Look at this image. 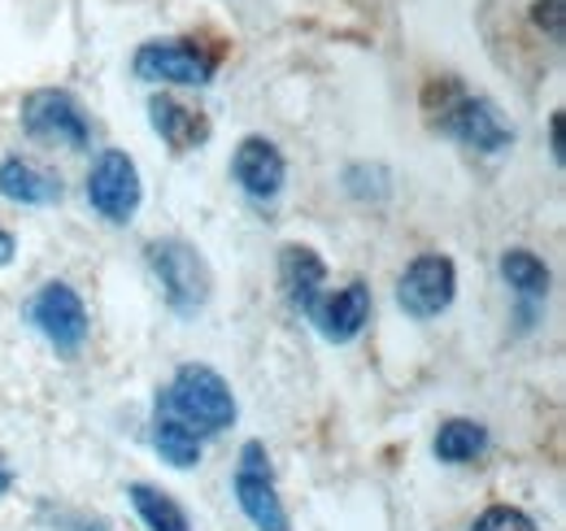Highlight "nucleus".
I'll return each instance as SVG.
<instances>
[{
    "instance_id": "nucleus-1",
    "label": "nucleus",
    "mask_w": 566,
    "mask_h": 531,
    "mask_svg": "<svg viewBox=\"0 0 566 531\" xmlns=\"http://www.w3.org/2000/svg\"><path fill=\"white\" fill-rule=\"evenodd\" d=\"M423 114L431 118L436 132H444L449 139H458L462 148L484 153V157H496V153L514 148V139H518L514 127H510V118L501 114V105H496L493 96L467 92L453 74L427 83Z\"/></svg>"
},
{
    "instance_id": "nucleus-2",
    "label": "nucleus",
    "mask_w": 566,
    "mask_h": 531,
    "mask_svg": "<svg viewBox=\"0 0 566 531\" xmlns=\"http://www.w3.org/2000/svg\"><path fill=\"white\" fill-rule=\"evenodd\" d=\"M144 262L153 270L161 301L175 319H197L213 296V270L197 244L184 236H157L144 244Z\"/></svg>"
},
{
    "instance_id": "nucleus-3",
    "label": "nucleus",
    "mask_w": 566,
    "mask_h": 531,
    "mask_svg": "<svg viewBox=\"0 0 566 531\" xmlns=\"http://www.w3.org/2000/svg\"><path fill=\"white\" fill-rule=\"evenodd\" d=\"M157 400L175 418H184L197 436H218V431L235 427V418H240V405H235L231 384L213 366H206V362H184L170 375V384L157 388Z\"/></svg>"
},
{
    "instance_id": "nucleus-4",
    "label": "nucleus",
    "mask_w": 566,
    "mask_h": 531,
    "mask_svg": "<svg viewBox=\"0 0 566 531\" xmlns=\"http://www.w3.org/2000/svg\"><path fill=\"white\" fill-rule=\"evenodd\" d=\"M22 319H27L31 332L49 340V348H53L57 357H74V353L87 344V335H92V314H87L83 296L74 292L66 279L40 283V288L27 296Z\"/></svg>"
},
{
    "instance_id": "nucleus-5",
    "label": "nucleus",
    "mask_w": 566,
    "mask_h": 531,
    "mask_svg": "<svg viewBox=\"0 0 566 531\" xmlns=\"http://www.w3.org/2000/svg\"><path fill=\"white\" fill-rule=\"evenodd\" d=\"M132 74L140 83H166V87H210L218 58L188 35H166V40H144L132 58Z\"/></svg>"
},
{
    "instance_id": "nucleus-6",
    "label": "nucleus",
    "mask_w": 566,
    "mask_h": 531,
    "mask_svg": "<svg viewBox=\"0 0 566 531\" xmlns=\"http://www.w3.org/2000/svg\"><path fill=\"white\" fill-rule=\"evenodd\" d=\"M235 506L240 514L253 523L258 531H292V519L283 510L280 483H275V466L262 440H244L240 458H235Z\"/></svg>"
},
{
    "instance_id": "nucleus-7",
    "label": "nucleus",
    "mask_w": 566,
    "mask_h": 531,
    "mask_svg": "<svg viewBox=\"0 0 566 531\" xmlns=\"http://www.w3.org/2000/svg\"><path fill=\"white\" fill-rule=\"evenodd\" d=\"M87 205L96 218L127 227L144 205V179L132 153L123 148H101L92 170H87Z\"/></svg>"
},
{
    "instance_id": "nucleus-8",
    "label": "nucleus",
    "mask_w": 566,
    "mask_h": 531,
    "mask_svg": "<svg viewBox=\"0 0 566 531\" xmlns=\"http://www.w3.org/2000/svg\"><path fill=\"white\" fill-rule=\"evenodd\" d=\"M18 123L31 139L62 144V148H87L92 144V118L83 101L66 87H35L18 105Z\"/></svg>"
},
{
    "instance_id": "nucleus-9",
    "label": "nucleus",
    "mask_w": 566,
    "mask_h": 531,
    "mask_svg": "<svg viewBox=\"0 0 566 531\" xmlns=\"http://www.w3.org/2000/svg\"><path fill=\"white\" fill-rule=\"evenodd\" d=\"M458 301V266L449 253H419L397 279V305L406 319L431 323Z\"/></svg>"
},
{
    "instance_id": "nucleus-10",
    "label": "nucleus",
    "mask_w": 566,
    "mask_h": 531,
    "mask_svg": "<svg viewBox=\"0 0 566 531\" xmlns=\"http://www.w3.org/2000/svg\"><path fill=\"white\" fill-rule=\"evenodd\" d=\"M231 179L235 188L244 192L249 200H275L287 184V157L280 153L275 139L266 135H244L231 153Z\"/></svg>"
},
{
    "instance_id": "nucleus-11",
    "label": "nucleus",
    "mask_w": 566,
    "mask_h": 531,
    "mask_svg": "<svg viewBox=\"0 0 566 531\" xmlns=\"http://www.w3.org/2000/svg\"><path fill=\"white\" fill-rule=\"evenodd\" d=\"M370 314H375L370 288L361 279H349L345 288L318 296V305L310 310V327L323 335L327 344H354L357 335L366 332Z\"/></svg>"
},
{
    "instance_id": "nucleus-12",
    "label": "nucleus",
    "mask_w": 566,
    "mask_h": 531,
    "mask_svg": "<svg viewBox=\"0 0 566 531\" xmlns=\"http://www.w3.org/2000/svg\"><path fill=\"white\" fill-rule=\"evenodd\" d=\"M148 127H153V135H157L170 153H197V148L210 144V135H213L210 118H206L201 110L184 105V101L170 96V92L148 96Z\"/></svg>"
},
{
    "instance_id": "nucleus-13",
    "label": "nucleus",
    "mask_w": 566,
    "mask_h": 531,
    "mask_svg": "<svg viewBox=\"0 0 566 531\" xmlns=\"http://www.w3.org/2000/svg\"><path fill=\"white\" fill-rule=\"evenodd\" d=\"M280 283H283V292H287V301H292V310L310 319V310H314L318 296L327 292V262H323L318 249H310V244H283Z\"/></svg>"
},
{
    "instance_id": "nucleus-14",
    "label": "nucleus",
    "mask_w": 566,
    "mask_h": 531,
    "mask_svg": "<svg viewBox=\"0 0 566 531\" xmlns=\"http://www.w3.org/2000/svg\"><path fill=\"white\" fill-rule=\"evenodd\" d=\"M0 197L13 200V205H27V209H49L66 197L62 179L27 157H4L0 162Z\"/></svg>"
},
{
    "instance_id": "nucleus-15",
    "label": "nucleus",
    "mask_w": 566,
    "mask_h": 531,
    "mask_svg": "<svg viewBox=\"0 0 566 531\" xmlns=\"http://www.w3.org/2000/svg\"><path fill=\"white\" fill-rule=\"evenodd\" d=\"M148 440H153V454L175 470H192L206 458V436H197L184 418H175L161 400L153 405V423H148Z\"/></svg>"
},
{
    "instance_id": "nucleus-16",
    "label": "nucleus",
    "mask_w": 566,
    "mask_h": 531,
    "mask_svg": "<svg viewBox=\"0 0 566 531\" xmlns=\"http://www.w3.org/2000/svg\"><path fill=\"white\" fill-rule=\"evenodd\" d=\"M501 279H505V288L532 310V305H541L545 296H549V288H554V270L545 266V258H536L532 249H505L501 253Z\"/></svg>"
},
{
    "instance_id": "nucleus-17",
    "label": "nucleus",
    "mask_w": 566,
    "mask_h": 531,
    "mask_svg": "<svg viewBox=\"0 0 566 531\" xmlns=\"http://www.w3.org/2000/svg\"><path fill=\"white\" fill-rule=\"evenodd\" d=\"M484 449H489V427L475 423V418H444L436 427V436H431V454H436V462L444 466L475 462Z\"/></svg>"
},
{
    "instance_id": "nucleus-18",
    "label": "nucleus",
    "mask_w": 566,
    "mask_h": 531,
    "mask_svg": "<svg viewBox=\"0 0 566 531\" xmlns=\"http://www.w3.org/2000/svg\"><path fill=\"white\" fill-rule=\"evenodd\" d=\"M127 501H132V510L144 523V531H192L188 510L166 488H157V483H144V479L127 483Z\"/></svg>"
},
{
    "instance_id": "nucleus-19",
    "label": "nucleus",
    "mask_w": 566,
    "mask_h": 531,
    "mask_svg": "<svg viewBox=\"0 0 566 531\" xmlns=\"http://www.w3.org/2000/svg\"><path fill=\"white\" fill-rule=\"evenodd\" d=\"M340 184L361 205H379V200L392 197V170L384 162H354V166H345Z\"/></svg>"
},
{
    "instance_id": "nucleus-20",
    "label": "nucleus",
    "mask_w": 566,
    "mask_h": 531,
    "mask_svg": "<svg viewBox=\"0 0 566 531\" xmlns=\"http://www.w3.org/2000/svg\"><path fill=\"white\" fill-rule=\"evenodd\" d=\"M471 531H541V528H536V519H532L527 510L496 501V506H489V510L471 523Z\"/></svg>"
},
{
    "instance_id": "nucleus-21",
    "label": "nucleus",
    "mask_w": 566,
    "mask_h": 531,
    "mask_svg": "<svg viewBox=\"0 0 566 531\" xmlns=\"http://www.w3.org/2000/svg\"><path fill=\"white\" fill-rule=\"evenodd\" d=\"M532 27L545 31L549 40L566 35V0H532Z\"/></svg>"
},
{
    "instance_id": "nucleus-22",
    "label": "nucleus",
    "mask_w": 566,
    "mask_h": 531,
    "mask_svg": "<svg viewBox=\"0 0 566 531\" xmlns=\"http://www.w3.org/2000/svg\"><path fill=\"white\" fill-rule=\"evenodd\" d=\"M563 127H566L563 110H554V114H549V153H554V162H558V166H566V139H563Z\"/></svg>"
},
{
    "instance_id": "nucleus-23",
    "label": "nucleus",
    "mask_w": 566,
    "mask_h": 531,
    "mask_svg": "<svg viewBox=\"0 0 566 531\" xmlns=\"http://www.w3.org/2000/svg\"><path fill=\"white\" fill-rule=\"evenodd\" d=\"M57 528L62 531H109L101 519H78V514H57Z\"/></svg>"
},
{
    "instance_id": "nucleus-24",
    "label": "nucleus",
    "mask_w": 566,
    "mask_h": 531,
    "mask_svg": "<svg viewBox=\"0 0 566 531\" xmlns=\"http://www.w3.org/2000/svg\"><path fill=\"white\" fill-rule=\"evenodd\" d=\"M13 258H18V236L0 227V270H4V266H13Z\"/></svg>"
},
{
    "instance_id": "nucleus-25",
    "label": "nucleus",
    "mask_w": 566,
    "mask_h": 531,
    "mask_svg": "<svg viewBox=\"0 0 566 531\" xmlns=\"http://www.w3.org/2000/svg\"><path fill=\"white\" fill-rule=\"evenodd\" d=\"M9 488H13V470L0 462V497H9Z\"/></svg>"
}]
</instances>
